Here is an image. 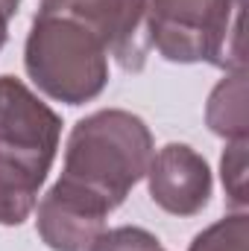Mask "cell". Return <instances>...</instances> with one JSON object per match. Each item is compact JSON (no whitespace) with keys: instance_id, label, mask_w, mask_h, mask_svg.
Instances as JSON below:
<instances>
[{"instance_id":"ba28073f","label":"cell","mask_w":249,"mask_h":251,"mask_svg":"<svg viewBox=\"0 0 249 251\" xmlns=\"http://www.w3.org/2000/svg\"><path fill=\"white\" fill-rule=\"evenodd\" d=\"M208 128L226 140H247V73L229 70L226 79L211 91L205 108Z\"/></svg>"},{"instance_id":"277c9868","label":"cell","mask_w":249,"mask_h":251,"mask_svg":"<svg viewBox=\"0 0 249 251\" xmlns=\"http://www.w3.org/2000/svg\"><path fill=\"white\" fill-rule=\"evenodd\" d=\"M62 120L21 79L0 76V155L41 176L50 173L59 149Z\"/></svg>"},{"instance_id":"4fadbf2b","label":"cell","mask_w":249,"mask_h":251,"mask_svg":"<svg viewBox=\"0 0 249 251\" xmlns=\"http://www.w3.org/2000/svg\"><path fill=\"white\" fill-rule=\"evenodd\" d=\"M21 0H0V50L6 44V32H9V21L15 18Z\"/></svg>"},{"instance_id":"9c48e42d","label":"cell","mask_w":249,"mask_h":251,"mask_svg":"<svg viewBox=\"0 0 249 251\" xmlns=\"http://www.w3.org/2000/svg\"><path fill=\"white\" fill-rule=\"evenodd\" d=\"M47 176L0 155V225H21L38 204Z\"/></svg>"},{"instance_id":"5bb4252c","label":"cell","mask_w":249,"mask_h":251,"mask_svg":"<svg viewBox=\"0 0 249 251\" xmlns=\"http://www.w3.org/2000/svg\"><path fill=\"white\" fill-rule=\"evenodd\" d=\"M76 3H91V0H41V6H76Z\"/></svg>"},{"instance_id":"52a82bcc","label":"cell","mask_w":249,"mask_h":251,"mask_svg":"<svg viewBox=\"0 0 249 251\" xmlns=\"http://www.w3.org/2000/svg\"><path fill=\"white\" fill-rule=\"evenodd\" d=\"M147 181L153 201L173 216H196L211 196V170L185 143H167L153 152Z\"/></svg>"},{"instance_id":"8fae6325","label":"cell","mask_w":249,"mask_h":251,"mask_svg":"<svg viewBox=\"0 0 249 251\" xmlns=\"http://www.w3.org/2000/svg\"><path fill=\"white\" fill-rule=\"evenodd\" d=\"M226 196L235 207H247V140H229L220 161Z\"/></svg>"},{"instance_id":"8992f818","label":"cell","mask_w":249,"mask_h":251,"mask_svg":"<svg viewBox=\"0 0 249 251\" xmlns=\"http://www.w3.org/2000/svg\"><path fill=\"white\" fill-rule=\"evenodd\" d=\"M44 12L73 15L97 29L109 56L129 73L144 70L150 44V0H91L79 6H38Z\"/></svg>"},{"instance_id":"7a4b0ae2","label":"cell","mask_w":249,"mask_h":251,"mask_svg":"<svg viewBox=\"0 0 249 251\" xmlns=\"http://www.w3.org/2000/svg\"><path fill=\"white\" fill-rule=\"evenodd\" d=\"M24 64L50 100L67 105L91 102L109 82V50L97 29L73 15L38 9L27 35Z\"/></svg>"},{"instance_id":"7c38bea8","label":"cell","mask_w":249,"mask_h":251,"mask_svg":"<svg viewBox=\"0 0 249 251\" xmlns=\"http://www.w3.org/2000/svg\"><path fill=\"white\" fill-rule=\"evenodd\" d=\"M85 251H164V249L150 231L135 228V225H124V228L103 231Z\"/></svg>"},{"instance_id":"6da1fadb","label":"cell","mask_w":249,"mask_h":251,"mask_svg":"<svg viewBox=\"0 0 249 251\" xmlns=\"http://www.w3.org/2000/svg\"><path fill=\"white\" fill-rule=\"evenodd\" d=\"M153 152V134L138 114L103 108L73 126L64 146L62 178L85 187L115 210L147 176Z\"/></svg>"},{"instance_id":"3957f363","label":"cell","mask_w":249,"mask_h":251,"mask_svg":"<svg viewBox=\"0 0 249 251\" xmlns=\"http://www.w3.org/2000/svg\"><path fill=\"white\" fill-rule=\"evenodd\" d=\"M244 0H150V44L179 64L208 62L244 70Z\"/></svg>"},{"instance_id":"30bf717a","label":"cell","mask_w":249,"mask_h":251,"mask_svg":"<svg viewBox=\"0 0 249 251\" xmlns=\"http://www.w3.org/2000/svg\"><path fill=\"white\" fill-rule=\"evenodd\" d=\"M247 246L249 219L247 213H235V216L214 222L202 234H196V240L190 243V251H247Z\"/></svg>"},{"instance_id":"5b68a950","label":"cell","mask_w":249,"mask_h":251,"mask_svg":"<svg viewBox=\"0 0 249 251\" xmlns=\"http://www.w3.org/2000/svg\"><path fill=\"white\" fill-rule=\"evenodd\" d=\"M112 207L85 187L59 178L38 201V234L53 251H85L103 231Z\"/></svg>"}]
</instances>
